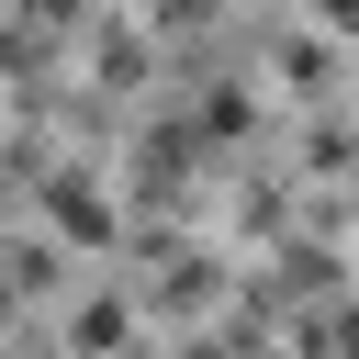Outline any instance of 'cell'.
Instances as JSON below:
<instances>
[{
  "label": "cell",
  "mask_w": 359,
  "mask_h": 359,
  "mask_svg": "<svg viewBox=\"0 0 359 359\" xmlns=\"http://www.w3.org/2000/svg\"><path fill=\"white\" fill-rule=\"evenodd\" d=\"M45 224H56L67 247H112V191H101V180L67 157V168L45 180Z\"/></svg>",
  "instance_id": "cell-1"
},
{
  "label": "cell",
  "mask_w": 359,
  "mask_h": 359,
  "mask_svg": "<svg viewBox=\"0 0 359 359\" xmlns=\"http://www.w3.org/2000/svg\"><path fill=\"white\" fill-rule=\"evenodd\" d=\"M146 303H168V314H202V303H213V258H168V269L146 280Z\"/></svg>",
  "instance_id": "cell-2"
},
{
  "label": "cell",
  "mask_w": 359,
  "mask_h": 359,
  "mask_svg": "<svg viewBox=\"0 0 359 359\" xmlns=\"http://www.w3.org/2000/svg\"><path fill=\"white\" fill-rule=\"evenodd\" d=\"M123 325H135V314H123V292H90V303L67 314V348H123Z\"/></svg>",
  "instance_id": "cell-3"
},
{
  "label": "cell",
  "mask_w": 359,
  "mask_h": 359,
  "mask_svg": "<svg viewBox=\"0 0 359 359\" xmlns=\"http://www.w3.org/2000/svg\"><path fill=\"white\" fill-rule=\"evenodd\" d=\"M90 56H101V79H123V90L146 79V34H135V22H101V45H90Z\"/></svg>",
  "instance_id": "cell-4"
},
{
  "label": "cell",
  "mask_w": 359,
  "mask_h": 359,
  "mask_svg": "<svg viewBox=\"0 0 359 359\" xmlns=\"http://www.w3.org/2000/svg\"><path fill=\"white\" fill-rule=\"evenodd\" d=\"M280 79H292V90H325V79H337L325 34H292V45H280Z\"/></svg>",
  "instance_id": "cell-5"
},
{
  "label": "cell",
  "mask_w": 359,
  "mask_h": 359,
  "mask_svg": "<svg viewBox=\"0 0 359 359\" xmlns=\"http://www.w3.org/2000/svg\"><path fill=\"white\" fill-rule=\"evenodd\" d=\"M202 135H247V90H202Z\"/></svg>",
  "instance_id": "cell-6"
},
{
  "label": "cell",
  "mask_w": 359,
  "mask_h": 359,
  "mask_svg": "<svg viewBox=\"0 0 359 359\" xmlns=\"http://www.w3.org/2000/svg\"><path fill=\"white\" fill-rule=\"evenodd\" d=\"M314 22L325 34H359V0H314Z\"/></svg>",
  "instance_id": "cell-7"
},
{
  "label": "cell",
  "mask_w": 359,
  "mask_h": 359,
  "mask_svg": "<svg viewBox=\"0 0 359 359\" xmlns=\"http://www.w3.org/2000/svg\"><path fill=\"white\" fill-rule=\"evenodd\" d=\"M168 359H224V337H191V348H168Z\"/></svg>",
  "instance_id": "cell-8"
}]
</instances>
